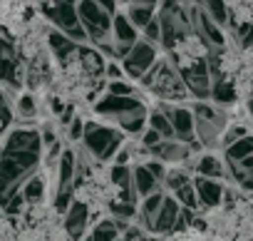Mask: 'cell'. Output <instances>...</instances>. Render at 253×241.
I'll list each match as a JSON object with an SVG mask.
<instances>
[{
	"mask_svg": "<svg viewBox=\"0 0 253 241\" xmlns=\"http://www.w3.org/2000/svg\"><path fill=\"white\" fill-rule=\"evenodd\" d=\"M30 15H33V5L28 3H15V0H3L0 3V28H3L8 43H13L23 33Z\"/></svg>",
	"mask_w": 253,
	"mask_h": 241,
	"instance_id": "8",
	"label": "cell"
},
{
	"mask_svg": "<svg viewBox=\"0 0 253 241\" xmlns=\"http://www.w3.org/2000/svg\"><path fill=\"white\" fill-rule=\"evenodd\" d=\"M114 172L117 169L102 159H94L84 167H77L75 204H80L92 219L112 216L117 204H119L122 187H119V179Z\"/></svg>",
	"mask_w": 253,
	"mask_h": 241,
	"instance_id": "2",
	"label": "cell"
},
{
	"mask_svg": "<svg viewBox=\"0 0 253 241\" xmlns=\"http://www.w3.org/2000/svg\"><path fill=\"white\" fill-rule=\"evenodd\" d=\"M236 194H231V196H226V199H221V201L196 211V224H201L218 241H236V234H238Z\"/></svg>",
	"mask_w": 253,
	"mask_h": 241,
	"instance_id": "4",
	"label": "cell"
},
{
	"mask_svg": "<svg viewBox=\"0 0 253 241\" xmlns=\"http://www.w3.org/2000/svg\"><path fill=\"white\" fill-rule=\"evenodd\" d=\"M253 135V112L248 107V102L243 99H233L231 104H226V137L223 142L231 140H243Z\"/></svg>",
	"mask_w": 253,
	"mask_h": 241,
	"instance_id": "7",
	"label": "cell"
},
{
	"mask_svg": "<svg viewBox=\"0 0 253 241\" xmlns=\"http://www.w3.org/2000/svg\"><path fill=\"white\" fill-rule=\"evenodd\" d=\"M0 241H30L25 236V231L20 229V224L15 221L13 214H3V221H0Z\"/></svg>",
	"mask_w": 253,
	"mask_h": 241,
	"instance_id": "13",
	"label": "cell"
},
{
	"mask_svg": "<svg viewBox=\"0 0 253 241\" xmlns=\"http://www.w3.org/2000/svg\"><path fill=\"white\" fill-rule=\"evenodd\" d=\"M228 87L233 92V99H243L248 102L253 97V48L246 45L231 80H228Z\"/></svg>",
	"mask_w": 253,
	"mask_h": 241,
	"instance_id": "9",
	"label": "cell"
},
{
	"mask_svg": "<svg viewBox=\"0 0 253 241\" xmlns=\"http://www.w3.org/2000/svg\"><path fill=\"white\" fill-rule=\"evenodd\" d=\"M149 99L157 104H167V102H181L189 95V87L181 77V72L174 67V62L164 55L162 60H157L144 80Z\"/></svg>",
	"mask_w": 253,
	"mask_h": 241,
	"instance_id": "3",
	"label": "cell"
},
{
	"mask_svg": "<svg viewBox=\"0 0 253 241\" xmlns=\"http://www.w3.org/2000/svg\"><path fill=\"white\" fill-rule=\"evenodd\" d=\"M167 57L174 62L179 72H191L209 57V43L196 28H186L169 43Z\"/></svg>",
	"mask_w": 253,
	"mask_h": 241,
	"instance_id": "6",
	"label": "cell"
},
{
	"mask_svg": "<svg viewBox=\"0 0 253 241\" xmlns=\"http://www.w3.org/2000/svg\"><path fill=\"white\" fill-rule=\"evenodd\" d=\"M236 209H238V234H236V241H253V196L236 194Z\"/></svg>",
	"mask_w": 253,
	"mask_h": 241,
	"instance_id": "10",
	"label": "cell"
},
{
	"mask_svg": "<svg viewBox=\"0 0 253 241\" xmlns=\"http://www.w3.org/2000/svg\"><path fill=\"white\" fill-rule=\"evenodd\" d=\"M167 241H218L213 239L201 224H184V226H174L169 234H164Z\"/></svg>",
	"mask_w": 253,
	"mask_h": 241,
	"instance_id": "12",
	"label": "cell"
},
{
	"mask_svg": "<svg viewBox=\"0 0 253 241\" xmlns=\"http://www.w3.org/2000/svg\"><path fill=\"white\" fill-rule=\"evenodd\" d=\"M15 55L20 62H33L40 55L52 50V28L42 13H33L23 33L13 40Z\"/></svg>",
	"mask_w": 253,
	"mask_h": 241,
	"instance_id": "5",
	"label": "cell"
},
{
	"mask_svg": "<svg viewBox=\"0 0 253 241\" xmlns=\"http://www.w3.org/2000/svg\"><path fill=\"white\" fill-rule=\"evenodd\" d=\"M223 10H228V28L231 30H243L253 25V0H231L223 3Z\"/></svg>",
	"mask_w": 253,
	"mask_h": 241,
	"instance_id": "11",
	"label": "cell"
},
{
	"mask_svg": "<svg viewBox=\"0 0 253 241\" xmlns=\"http://www.w3.org/2000/svg\"><path fill=\"white\" fill-rule=\"evenodd\" d=\"M104 87V62L99 52L89 48H77L67 52L52 82V102L57 109L82 114Z\"/></svg>",
	"mask_w": 253,
	"mask_h": 241,
	"instance_id": "1",
	"label": "cell"
}]
</instances>
